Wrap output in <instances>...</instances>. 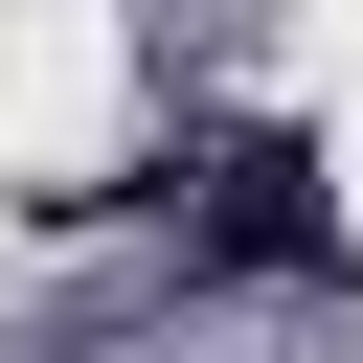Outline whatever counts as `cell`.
I'll use <instances>...</instances> for the list:
<instances>
[{"label": "cell", "mask_w": 363, "mask_h": 363, "mask_svg": "<svg viewBox=\"0 0 363 363\" xmlns=\"http://www.w3.org/2000/svg\"><path fill=\"white\" fill-rule=\"evenodd\" d=\"M227 250H250V272H318V250H340V227H318V159H295V136H250V159H227Z\"/></svg>", "instance_id": "cell-1"}]
</instances>
